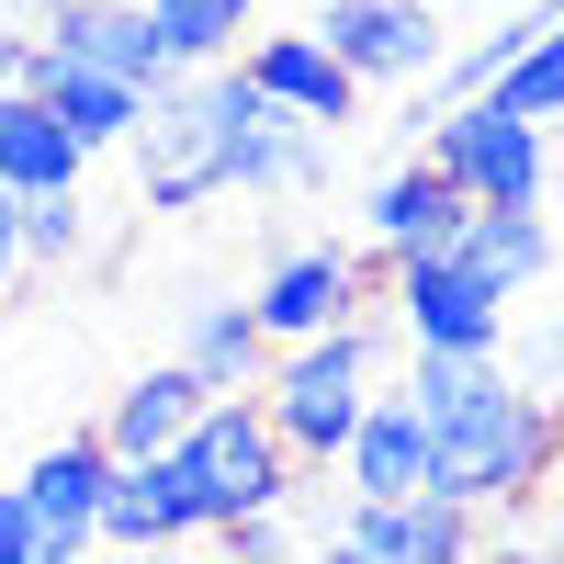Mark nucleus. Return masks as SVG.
Wrapping results in <instances>:
<instances>
[{"label": "nucleus", "mask_w": 564, "mask_h": 564, "mask_svg": "<svg viewBox=\"0 0 564 564\" xmlns=\"http://www.w3.org/2000/svg\"><path fill=\"white\" fill-rule=\"evenodd\" d=\"M34 68H45L34 23H0V90H34Z\"/></svg>", "instance_id": "obj_27"}, {"label": "nucleus", "mask_w": 564, "mask_h": 564, "mask_svg": "<svg viewBox=\"0 0 564 564\" xmlns=\"http://www.w3.org/2000/svg\"><path fill=\"white\" fill-rule=\"evenodd\" d=\"M193 406H204L193 361H148L135 384H113V406H102V452H113V463H135V452H170L181 430H193Z\"/></svg>", "instance_id": "obj_19"}, {"label": "nucleus", "mask_w": 564, "mask_h": 564, "mask_svg": "<svg viewBox=\"0 0 564 564\" xmlns=\"http://www.w3.org/2000/svg\"><path fill=\"white\" fill-rule=\"evenodd\" d=\"M45 181H90V148L45 113V90H0V193H45Z\"/></svg>", "instance_id": "obj_20"}, {"label": "nucleus", "mask_w": 564, "mask_h": 564, "mask_svg": "<svg viewBox=\"0 0 564 564\" xmlns=\"http://www.w3.org/2000/svg\"><path fill=\"white\" fill-rule=\"evenodd\" d=\"M12 282H23V215H12V193H0V305H12Z\"/></svg>", "instance_id": "obj_28"}, {"label": "nucleus", "mask_w": 564, "mask_h": 564, "mask_svg": "<svg viewBox=\"0 0 564 564\" xmlns=\"http://www.w3.org/2000/svg\"><path fill=\"white\" fill-rule=\"evenodd\" d=\"M12 215H23V271H68V260H90V249H102V204H90L79 181L12 193Z\"/></svg>", "instance_id": "obj_21"}, {"label": "nucleus", "mask_w": 564, "mask_h": 564, "mask_svg": "<svg viewBox=\"0 0 564 564\" xmlns=\"http://www.w3.org/2000/svg\"><path fill=\"white\" fill-rule=\"evenodd\" d=\"M148 23L170 45V68H204V57H238V45H249L260 0H148Z\"/></svg>", "instance_id": "obj_22"}, {"label": "nucleus", "mask_w": 564, "mask_h": 564, "mask_svg": "<svg viewBox=\"0 0 564 564\" xmlns=\"http://www.w3.org/2000/svg\"><path fill=\"white\" fill-rule=\"evenodd\" d=\"M170 475H181V497H193V531H215V520H249V508H294L305 463L271 441L260 384H238V395L193 406V430L170 441Z\"/></svg>", "instance_id": "obj_4"}, {"label": "nucleus", "mask_w": 564, "mask_h": 564, "mask_svg": "<svg viewBox=\"0 0 564 564\" xmlns=\"http://www.w3.org/2000/svg\"><path fill=\"white\" fill-rule=\"evenodd\" d=\"M34 45H45V34H34ZM34 90H45V113H57V124L79 135V148H90V159H113V148H124V124H135V102H148V90H135V79L90 68V57H57V45H45Z\"/></svg>", "instance_id": "obj_18"}, {"label": "nucleus", "mask_w": 564, "mask_h": 564, "mask_svg": "<svg viewBox=\"0 0 564 564\" xmlns=\"http://www.w3.org/2000/svg\"><path fill=\"white\" fill-rule=\"evenodd\" d=\"M430 159L452 170L463 204H553V124L508 113L497 90H452V102H430Z\"/></svg>", "instance_id": "obj_5"}, {"label": "nucleus", "mask_w": 564, "mask_h": 564, "mask_svg": "<svg viewBox=\"0 0 564 564\" xmlns=\"http://www.w3.org/2000/svg\"><path fill=\"white\" fill-rule=\"evenodd\" d=\"M238 68L260 79V102H271V113H294V124H350V102H361V79L327 57V34H316V23H305V34H260V23H249Z\"/></svg>", "instance_id": "obj_11"}, {"label": "nucleus", "mask_w": 564, "mask_h": 564, "mask_svg": "<svg viewBox=\"0 0 564 564\" xmlns=\"http://www.w3.org/2000/svg\"><path fill=\"white\" fill-rule=\"evenodd\" d=\"M372 305H384V327L406 350H497L508 339V294L452 238L406 249V260H372Z\"/></svg>", "instance_id": "obj_6"}, {"label": "nucleus", "mask_w": 564, "mask_h": 564, "mask_svg": "<svg viewBox=\"0 0 564 564\" xmlns=\"http://www.w3.org/2000/svg\"><path fill=\"white\" fill-rule=\"evenodd\" d=\"M260 113V79L238 57H204V68H170L124 124V170H135V204L148 215H193V204H226V148L238 124Z\"/></svg>", "instance_id": "obj_2"}, {"label": "nucleus", "mask_w": 564, "mask_h": 564, "mask_svg": "<svg viewBox=\"0 0 564 564\" xmlns=\"http://www.w3.org/2000/svg\"><path fill=\"white\" fill-rule=\"evenodd\" d=\"M406 406L441 441V486L486 508V553H508L520 508L564 463V395H531L497 350H406Z\"/></svg>", "instance_id": "obj_1"}, {"label": "nucleus", "mask_w": 564, "mask_h": 564, "mask_svg": "<svg viewBox=\"0 0 564 564\" xmlns=\"http://www.w3.org/2000/svg\"><path fill=\"white\" fill-rule=\"evenodd\" d=\"M339 486L350 497H417V486H441V441H430V417L406 406V384L361 395L350 441H339Z\"/></svg>", "instance_id": "obj_10"}, {"label": "nucleus", "mask_w": 564, "mask_h": 564, "mask_svg": "<svg viewBox=\"0 0 564 564\" xmlns=\"http://www.w3.org/2000/svg\"><path fill=\"white\" fill-rule=\"evenodd\" d=\"M384 350H395V327L384 305H361L339 327H305V339H271V372H260V417H271V441L305 463V475H327L350 441V417L361 395L384 384Z\"/></svg>", "instance_id": "obj_3"}, {"label": "nucleus", "mask_w": 564, "mask_h": 564, "mask_svg": "<svg viewBox=\"0 0 564 564\" xmlns=\"http://www.w3.org/2000/svg\"><path fill=\"white\" fill-rule=\"evenodd\" d=\"M486 90H497L508 113H531V124H564V23H553V34H531V45H520V57H508Z\"/></svg>", "instance_id": "obj_23"}, {"label": "nucleus", "mask_w": 564, "mask_h": 564, "mask_svg": "<svg viewBox=\"0 0 564 564\" xmlns=\"http://www.w3.org/2000/svg\"><path fill=\"white\" fill-rule=\"evenodd\" d=\"M170 361H193L204 395H238V384L271 372V327H260L249 294H193V305H181V350Z\"/></svg>", "instance_id": "obj_17"}, {"label": "nucleus", "mask_w": 564, "mask_h": 564, "mask_svg": "<svg viewBox=\"0 0 564 564\" xmlns=\"http://www.w3.org/2000/svg\"><path fill=\"white\" fill-rule=\"evenodd\" d=\"M452 249L475 260V271L497 282V294H508V305H520V294H542V282L564 271V226H553L542 204H463Z\"/></svg>", "instance_id": "obj_16"}, {"label": "nucleus", "mask_w": 564, "mask_h": 564, "mask_svg": "<svg viewBox=\"0 0 564 564\" xmlns=\"http://www.w3.org/2000/svg\"><path fill=\"white\" fill-rule=\"evenodd\" d=\"M520 542H542V553H564V463L542 475V497L520 508Z\"/></svg>", "instance_id": "obj_26"}, {"label": "nucleus", "mask_w": 564, "mask_h": 564, "mask_svg": "<svg viewBox=\"0 0 564 564\" xmlns=\"http://www.w3.org/2000/svg\"><path fill=\"white\" fill-rule=\"evenodd\" d=\"M102 475H113L102 430H68V441H45V452L23 463V508H34V531H45V564H57V553H90V508H102Z\"/></svg>", "instance_id": "obj_15"}, {"label": "nucleus", "mask_w": 564, "mask_h": 564, "mask_svg": "<svg viewBox=\"0 0 564 564\" xmlns=\"http://www.w3.org/2000/svg\"><path fill=\"white\" fill-rule=\"evenodd\" d=\"M57 57H90V68H113L135 90H159L170 79V45L148 23V0H45V23H34Z\"/></svg>", "instance_id": "obj_13"}, {"label": "nucleus", "mask_w": 564, "mask_h": 564, "mask_svg": "<svg viewBox=\"0 0 564 564\" xmlns=\"http://www.w3.org/2000/svg\"><path fill=\"white\" fill-rule=\"evenodd\" d=\"M260 327L271 339H305V327H339V316H361L372 305V249H327V238H305V249H271V271H260Z\"/></svg>", "instance_id": "obj_9"}, {"label": "nucleus", "mask_w": 564, "mask_h": 564, "mask_svg": "<svg viewBox=\"0 0 564 564\" xmlns=\"http://www.w3.org/2000/svg\"><path fill=\"white\" fill-rule=\"evenodd\" d=\"M327 531H339V553L372 564H452V553H486V508H463L452 486H417V497H350Z\"/></svg>", "instance_id": "obj_8"}, {"label": "nucleus", "mask_w": 564, "mask_h": 564, "mask_svg": "<svg viewBox=\"0 0 564 564\" xmlns=\"http://www.w3.org/2000/svg\"><path fill=\"white\" fill-rule=\"evenodd\" d=\"M316 34H327V57H339L361 90H430L441 57H452L441 45L452 23L430 12V0H327Z\"/></svg>", "instance_id": "obj_7"}, {"label": "nucleus", "mask_w": 564, "mask_h": 564, "mask_svg": "<svg viewBox=\"0 0 564 564\" xmlns=\"http://www.w3.org/2000/svg\"><path fill=\"white\" fill-rule=\"evenodd\" d=\"M0 564H45V531H34L23 486H0Z\"/></svg>", "instance_id": "obj_25"}, {"label": "nucleus", "mask_w": 564, "mask_h": 564, "mask_svg": "<svg viewBox=\"0 0 564 564\" xmlns=\"http://www.w3.org/2000/svg\"><path fill=\"white\" fill-rule=\"evenodd\" d=\"M497 361L520 372L531 395H564V316H520V305H508V339H497Z\"/></svg>", "instance_id": "obj_24"}, {"label": "nucleus", "mask_w": 564, "mask_h": 564, "mask_svg": "<svg viewBox=\"0 0 564 564\" xmlns=\"http://www.w3.org/2000/svg\"><path fill=\"white\" fill-rule=\"evenodd\" d=\"M90 542L102 553H170V542H204L193 531V497H181L170 452H135L102 475V508H90Z\"/></svg>", "instance_id": "obj_12"}, {"label": "nucleus", "mask_w": 564, "mask_h": 564, "mask_svg": "<svg viewBox=\"0 0 564 564\" xmlns=\"http://www.w3.org/2000/svg\"><path fill=\"white\" fill-rule=\"evenodd\" d=\"M452 226H463V193H452V170H441L430 148H417V159H395V170H384V181L361 193V249H372V260L441 249Z\"/></svg>", "instance_id": "obj_14"}]
</instances>
